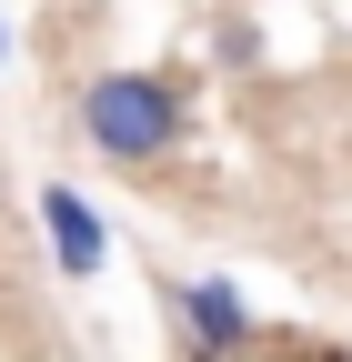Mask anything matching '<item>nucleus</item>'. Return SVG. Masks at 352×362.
I'll return each mask as SVG.
<instances>
[{
    "mask_svg": "<svg viewBox=\"0 0 352 362\" xmlns=\"http://www.w3.org/2000/svg\"><path fill=\"white\" fill-rule=\"evenodd\" d=\"M40 232H51V262L71 272V282H91V272L111 262V232H101V211L71 192V181H51L40 192Z\"/></svg>",
    "mask_w": 352,
    "mask_h": 362,
    "instance_id": "3",
    "label": "nucleus"
},
{
    "mask_svg": "<svg viewBox=\"0 0 352 362\" xmlns=\"http://www.w3.org/2000/svg\"><path fill=\"white\" fill-rule=\"evenodd\" d=\"M81 131H91L101 161L151 171V161L182 151V131H192V90H182V71H101L91 90H81Z\"/></svg>",
    "mask_w": 352,
    "mask_h": 362,
    "instance_id": "1",
    "label": "nucleus"
},
{
    "mask_svg": "<svg viewBox=\"0 0 352 362\" xmlns=\"http://www.w3.org/2000/svg\"><path fill=\"white\" fill-rule=\"evenodd\" d=\"M171 312H182V342H192V352H242V342H262L252 302H242V292L222 282V272L182 282V292H171Z\"/></svg>",
    "mask_w": 352,
    "mask_h": 362,
    "instance_id": "2",
    "label": "nucleus"
},
{
    "mask_svg": "<svg viewBox=\"0 0 352 362\" xmlns=\"http://www.w3.org/2000/svg\"><path fill=\"white\" fill-rule=\"evenodd\" d=\"M0 61H11V30H0Z\"/></svg>",
    "mask_w": 352,
    "mask_h": 362,
    "instance_id": "4",
    "label": "nucleus"
}]
</instances>
